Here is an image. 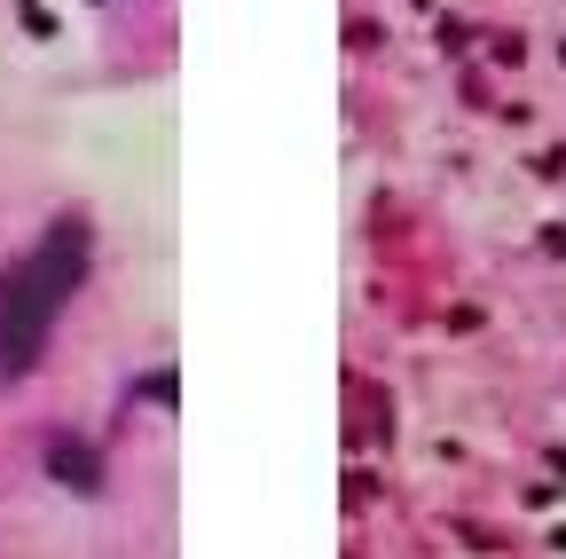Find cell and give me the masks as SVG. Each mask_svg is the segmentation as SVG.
<instances>
[{"mask_svg": "<svg viewBox=\"0 0 566 559\" xmlns=\"http://www.w3.org/2000/svg\"><path fill=\"white\" fill-rule=\"evenodd\" d=\"M87 260H95V237L80 214H63L24 260L0 268V371H32L40 363V346L55 331V315L71 308V292L87 284Z\"/></svg>", "mask_w": 566, "mask_h": 559, "instance_id": "cell-1", "label": "cell"}, {"mask_svg": "<svg viewBox=\"0 0 566 559\" xmlns=\"http://www.w3.org/2000/svg\"><path fill=\"white\" fill-rule=\"evenodd\" d=\"M55 473H63L71 488H95V480H103V473H95V457H87L80 442H55Z\"/></svg>", "mask_w": 566, "mask_h": 559, "instance_id": "cell-2", "label": "cell"}]
</instances>
